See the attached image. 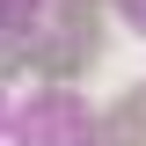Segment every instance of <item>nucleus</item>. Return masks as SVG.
<instances>
[{"label":"nucleus","mask_w":146,"mask_h":146,"mask_svg":"<svg viewBox=\"0 0 146 146\" xmlns=\"http://www.w3.org/2000/svg\"><path fill=\"white\" fill-rule=\"evenodd\" d=\"M110 139H117V146H139L146 139V102H117V110H110Z\"/></svg>","instance_id":"nucleus-1"}]
</instances>
